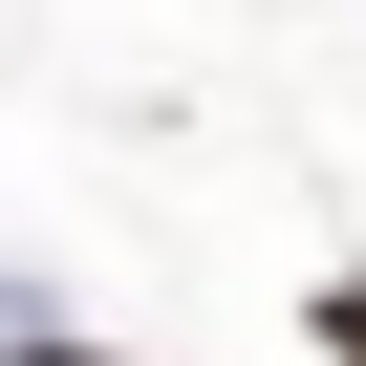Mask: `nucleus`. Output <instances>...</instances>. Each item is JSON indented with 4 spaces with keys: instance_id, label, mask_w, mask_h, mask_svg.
<instances>
[{
    "instance_id": "1",
    "label": "nucleus",
    "mask_w": 366,
    "mask_h": 366,
    "mask_svg": "<svg viewBox=\"0 0 366 366\" xmlns=\"http://www.w3.org/2000/svg\"><path fill=\"white\" fill-rule=\"evenodd\" d=\"M323 345H345V366H366V280H345V302H323Z\"/></svg>"
}]
</instances>
